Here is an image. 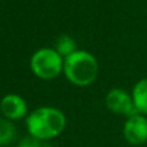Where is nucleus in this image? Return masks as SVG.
<instances>
[{"instance_id": "nucleus-4", "label": "nucleus", "mask_w": 147, "mask_h": 147, "mask_svg": "<svg viewBox=\"0 0 147 147\" xmlns=\"http://www.w3.org/2000/svg\"><path fill=\"white\" fill-rule=\"evenodd\" d=\"M104 104L107 109L115 115L129 117L137 113L131 92H128L124 89H111L104 98Z\"/></svg>"}, {"instance_id": "nucleus-10", "label": "nucleus", "mask_w": 147, "mask_h": 147, "mask_svg": "<svg viewBox=\"0 0 147 147\" xmlns=\"http://www.w3.org/2000/svg\"><path fill=\"white\" fill-rule=\"evenodd\" d=\"M17 147H52L48 142L45 141H39V139H35L33 137H26V138L21 139V142L18 143Z\"/></svg>"}, {"instance_id": "nucleus-8", "label": "nucleus", "mask_w": 147, "mask_h": 147, "mask_svg": "<svg viewBox=\"0 0 147 147\" xmlns=\"http://www.w3.org/2000/svg\"><path fill=\"white\" fill-rule=\"evenodd\" d=\"M55 48L59 52V55L63 57H68L69 55H72L74 51H77V45L73 36L68 35V34H61L55 42Z\"/></svg>"}, {"instance_id": "nucleus-5", "label": "nucleus", "mask_w": 147, "mask_h": 147, "mask_svg": "<svg viewBox=\"0 0 147 147\" xmlns=\"http://www.w3.org/2000/svg\"><path fill=\"white\" fill-rule=\"evenodd\" d=\"M124 139L131 146H141L147 142V116L136 113L126 117L122 126Z\"/></svg>"}, {"instance_id": "nucleus-1", "label": "nucleus", "mask_w": 147, "mask_h": 147, "mask_svg": "<svg viewBox=\"0 0 147 147\" xmlns=\"http://www.w3.org/2000/svg\"><path fill=\"white\" fill-rule=\"evenodd\" d=\"M25 124L30 137L48 142L64 131L67 117L64 112L56 107L43 106L29 112Z\"/></svg>"}, {"instance_id": "nucleus-3", "label": "nucleus", "mask_w": 147, "mask_h": 147, "mask_svg": "<svg viewBox=\"0 0 147 147\" xmlns=\"http://www.w3.org/2000/svg\"><path fill=\"white\" fill-rule=\"evenodd\" d=\"M30 69L39 80H55L63 73L64 57L59 55L53 47L38 48L30 57Z\"/></svg>"}, {"instance_id": "nucleus-2", "label": "nucleus", "mask_w": 147, "mask_h": 147, "mask_svg": "<svg viewBox=\"0 0 147 147\" xmlns=\"http://www.w3.org/2000/svg\"><path fill=\"white\" fill-rule=\"evenodd\" d=\"M63 73L72 85L77 87H87L96 80L99 64L91 52L77 50L64 59Z\"/></svg>"}, {"instance_id": "nucleus-6", "label": "nucleus", "mask_w": 147, "mask_h": 147, "mask_svg": "<svg viewBox=\"0 0 147 147\" xmlns=\"http://www.w3.org/2000/svg\"><path fill=\"white\" fill-rule=\"evenodd\" d=\"M0 112L4 119L11 121L26 119L29 115L28 103L18 94H7L0 100Z\"/></svg>"}, {"instance_id": "nucleus-7", "label": "nucleus", "mask_w": 147, "mask_h": 147, "mask_svg": "<svg viewBox=\"0 0 147 147\" xmlns=\"http://www.w3.org/2000/svg\"><path fill=\"white\" fill-rule=\"evenodd\" d=\"M131 98L137 113L147 116V78H142L134 85L131 90Z\"/></svg>"}, {"instance_id": "nucleus-9", "label": "nucleus", "mask_w": 147, "mask_h": 147, "mask_svg": "<svg viewBox=\"0 0 147 147\" xmlns=\"http://www.w3.org/2000/svg\"><path fill=\"white\" fill-rule=\"evenodd\" d=\"M17 136V129L14 126L13 121L7 120L4 117H0V147L8 146L13 142Z\"/></svg>"}]
</instances>
